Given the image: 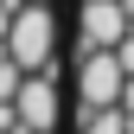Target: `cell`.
<instances>
[{"instance_id": "obj_6", "label": "cell", "mask_w": 134, "mask_h": 134, "mask_svg": "<svg viewBox=\"0 0 134 134\" xmlns=\"http://www.w3.org/2000/svg\"><path fill=\"white\" fill-rule=\"evenodd\" d=\"M13 7H19V0H0V38H7V19H13Z\"/></svg>"}, {"instance_id": "obj_7", "label": "cell", "mask_w": 134, "mask_h": 134, "mask_svg": "<svg viewBox=\"0 0 134 134\" xmlns=\"http://www.w3.org/2000/svg\"><path fill=\"white\" fill-rule=\"evenodd\" d=\"M19 7H51V0H19Z\"/></svg>"}, {"instance_id": "obj_3", "label": "cell", "mask_w": 134, "mask_h": 134, "mask_svg": "<svg viewBox=\"0 0 134 134\" xmlns=\"http://www.w3.org/2000/svg\"><path fill=\"white\" fill-rule=\"evenodd\" d=\"M121 38H128V19L115 0H83L77 7V45L83 51H115Z\"/></svg>"}, {"instance_id": "obj_5", "label": "cell", "mask_w": 134, "mask_h": 134, "mask_svg": "<svg viewBox=\"0 0 134 134\" xmlns=\"http://www.w3.org/2000/svg\"><path fill=\"white\" fill-rule=\"evenodd\" d=\"M77 128H83V134H134L115 109H77Z\"/></svg>"}, {"instance_id": "obj_1", "label": "cell", "mask_w": 134, "mask_h": 134, "mask_svg": "<svg viewBox=\"0 0 134 134\" xmlns=\"http://www.w3.org/2000/svg\"><path fill=\"white\" fill-rule=\"evenodd\" d=\"M0 51H7V64L19 77H45L51 70V51H58V13L51 7H13Z\"/></svg>"}, {"instance_id": "obj_2", "label": "cell", "mask_w": 134, "mask_h": 134, "mask_svg": "<svg viewBox=\"0 0 134 134\" xmlns=\"http://www.w3.org/2000/svg\"><path fill=\"white\" fill-rule=\"evenodd\" d=\"M58 83L51 77H19V90H13V121H19L26 134H58Z\"/></svg>"}, {"instance_id": "obj_4", "label": "cell", "mask_w": 134, "mask_h": 134, "mask_svg": "<svg viewBox=\"0 0 134 134\" xmlns=\"http://www.w3.org/2000/svg\"><path fill=\"white\" fill-rule=\"evenodd\" d=\"M121 96V70H115L109 51H83L77 64V109H115Z\"/></svg>"}]
</instances>
